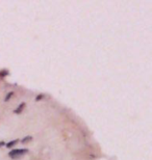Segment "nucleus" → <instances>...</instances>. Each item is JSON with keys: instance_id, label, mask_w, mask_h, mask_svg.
Masks as SVG:
<instances>
[{"instance_id": "nucleus-1", "label": "nucleus", "mask_w": 152, "mask_h": 160, "mask_svg": "<svg viewBox=\"0 0 152 160\" xmlns=\"http://www.w3.org/2000/svg\"><path fill=\"white\" fill-rule=\"evenodd\" d=\"M28 152L27 149H16V150H13L8 153V156L13 159H17L21 156H23L24 154H26Z\"/></svg>"}, {"instance_id": "nucleus-2", "label": "nucleus", "mask_w": 152, "mask_h": 160, "mask_svg": "<svg viewBox=\"0 0 152 160\" xmlns=\"http://www.w3.org/2000/svg\"><path fill=\"white\" fill-rule=\"evenodd\" d=\"M24 108H25V103H21V104L19 105V106L14 110V112H15L16 114H19V113H21L22 111H23Z\"/></svg>"}, {"instance_id": "nucleus-3", "label": "nucleus", "mask_w": 152, "mask_h": 160, "mask_svg": "<svg viewBox=\"0 0 152 160\" xmlns=\"http://www.w3.org/2000/svg\"><path fill=\"white\" fill-rule=\"evenodd\" d=\"M8 74H9V72L8 71V70H6V69H2L1 71H0V78H4Z\"/></svg>"}, {"instance_id": "nucleus-4", "label": "nucleus", "mask_w": 152, "mask_h": 160, "mask_svg": "<svg viewBox=\"0 0 152 160\" xmlns=\"http://www.w3.org/2000/svg\"><path fill=\"white\" fill-rule=\"evenodd\" d=\"M19 142V139H15V140H12V142H9L8 143H6V148H12V147H14L15 145H17Z\"/></svg>"}, {"instance_id": "nucleus-5", "label": "nucleus", "mask_w": 152, "mask_h": 160, "mask_svg": "<svg viewBox=\"0 0 152 160\" xmlns=\"http://www.w3.org/2000/svg\"><path fill=\"white\" fill-rule=\"evenodd\" d=\"M31 139H32V137H31L30 135H28V136H25L24 138L21 140V142H22V143H27L28 142H30Z\"/></svg>"}, {"instance_id": "nucleus-6", "label": "nucleus", "mask_w": 152, "mask_h": 160, "mask_svg": "<svg viewBox=\"0 0 152 160\" xmlns=\"http://www.w3.org/2000/svg\"><path fill=\"white\" fill-rule=\"evenodd\" d=\"M13 95H14V92H8V95H6V97H5V99H4V101H8L9 99H11L12 97H13Z\"/></svg>"}, {"instance_id": "nucleus-7", "label": "nucleus", "mask_w": 152, "mask_h": 160, "mask_svg": "<svg viewBox=\"0 0 152 160\" xmlns=\"http://www.w3.org/2000/svg\"><path fill=\"white\" fill-rule=\"evenodd\" d=\"M43 98H44V94H40L37 98H35V101H40L41 99H43Z\"/></svg>"}, {"instance_id": "nucleus-8", "label": "nucleus", "mask_w": 152, "mask_h": 160, "mask_svg": "<svg viewBox=\"0 0 152 160\" xmlns=\"http://www.w3.org/2000/svg\"><path fill=\"white\" fill-rule=\"evenodd\" d=\"M4 142H3V140H2V142H0V148H1V147H3V146H4Z\"/></svg>"}]
</instances>
